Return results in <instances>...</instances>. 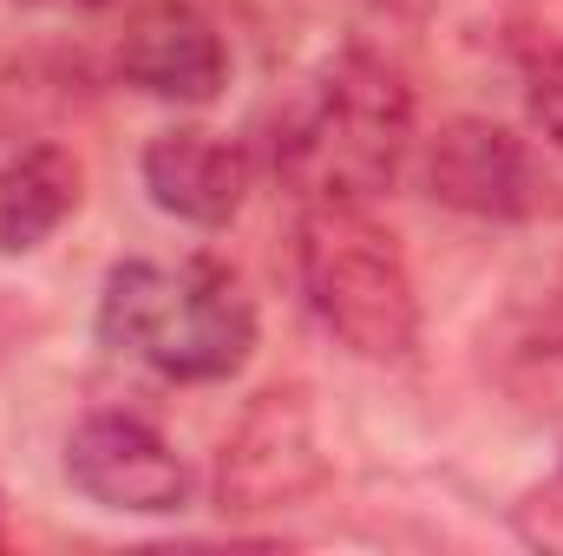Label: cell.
<instances>
[{
    "mask_svg": "<svg viewBox=\"0 0 563 556\" xmlns=\"http://www.w3.org/2000/svg\"><path fill=\"white\" fill-rule=\"evenodd\" d=\"M139 177L164 216H177L190 230H223L243 210L250 157H243V144L217 138L203 125H170V132H157L144 144Z\"/></svg>",
    "mask_w": 563,
    "mask_h": 556,
    "instance_id": "obj_8",
    "label": "cell"
},
{
    "mask_svg": "<svg viewBox=\"0 0 563 556\" xmlns=\"http://www.w3.org/2000/svg\"><path fill=\"white\" fill-rule=\"evenodd\" d=\"M99 341L177 387L236 380L256 354V301L217 256H132L99 288Z\"/></svg>",
    "mask_w": 563,
    "mask_h": 556,
    "instance_id": "obj_2",
    "label": "cell"
},
{
    "mask_svg": "<svg viewBox=\"0 0 563 556\" xmlns=\"http://www.w3.org/2000/svg\"><path fill=\"white\" fill-rule=\"evenodd\" d=\"M525 105H531V125L563 151V46H551L544 59H531V73H525Z\"/></svg>",
    "mask_w": 563,
    "mask_h": 556,
    "instance_id": "obj_11",
    "label": "cell"
},
{
    "mask_svg": "<svg viewBox=\"0 0 563 556\" xmlns=\"http://www.w3.org/2000/svg\"><path fill=\"white\" fill-rule=\"evenodd\" d=\"M328 478L321 458V432L314 407L301 387H269L256 393L243 419L223 438L217 458V511L223 518H256V511H288L301 498H314Z\"/></svg>",
    "mask_w": 563,
    "mask_h": 556,
    "instance_id": "obj_4",
    "label": "cell"
},
{
    "mask_svg": "<svg viewBox=\"0 0 563 556\" xmlns=\"http://www.w3.org/2000/svg\"><path fill=\"white\" fill-rule=\"evenodd\" d=\"M426 197L478 223H525L544 210L551 177L518 132L492 119H452L426 144Z\"/></svg>",
    "mask_w": 563,
    "mask_h": 556,
    "instance_id": "obj_6",
    "label": "cell"
},
{
    "mask_svg": "<svg viewBox=\"0 0 563 556\" xmlns=\"http://www.w3.org/2000/svg\"><path fill=\"white\" fill-rule=\"evenodd\" d=\"M511 531L525 551H544V556H563V471L531 485L518 504H511Z\"/></svg>",
    "mask_w": 563,
    "mask_h": 556,
    "instance_id": "obj_10",
    "label": "cell"
},
{
    "mask_svg": "<svg viewBox=\"0 0 563 556\" xmlns=\"http://www.w3.org/2000/svg\"><path fill=\"white\" fill-rule=\"evenodd\" d=\"M295 276L308 314L361 360H407L420 347V288L394 230L361 203H308L295 223Z\"/></svg>",
    "mask_w": 563,
    "mask_h": 556,
    "instance_id": "obj_3",
    "label": "cell"
},
{
    "mask_svg": "<svg viewBox=\"0 0 563 556\" xmlns=\"http://www.w3.org/2000/svg\"><path fill=\"white\" fill-rule=\"evenodd\" d=\"M413 144V92L367 46H341L282 105L269 164L301 203H367L380 197Z\"/></svg>",
    "mask_w": 563,
    "mask_h": 556,
    "instance_id": "obj_1",
    "label": "cell"
},
{
    "mask_svg": "<svg viewBox=\"0 0 563 556\" xmlns=\"http://www.w3.org/2000/svg\"><path fill=\"white\" fill-rule=\"evenodd\" d=\"M119 73L125 86H139L164 105H210L230 79V53L210 13H197L190 0H157L125 26Z\"/></svg>",
    "mask_w": 563,
    "mask_h": 556,
    "instance_id": "obj_7",
    "label": "cell"
},
{
    "mask_svg": "<svg viewBox=\"0 0 563 556\" xmlns=\"http://www.w3.org/2000/svg\"><path fill=\"white\" fill-rule=\"evenodd\" d=\"M66 478L86 504L125 518H177L190 504V465L139 413H86L66 438Z\"/></svg>",
    "mask_w": 563,
    "mask_h": 556,
    "instance_id": "obj_5",
    "label": "cell"
},
{
    "mask_svg": "<svg viewBox=\"0 0 563 556\" xmlns=\"http://www.w3.org/2000/svg\"><path fill=\"white\" fill-rule=\"evenodd\" d=\"M79 157L59 144H26L0 164V256H33L79 210Z\"/></svg>",
    "mask_w": 563,
    "mask_h": 556,
    "instance_id": "obj_9",
    "label": "cell"
}]
</instances>
